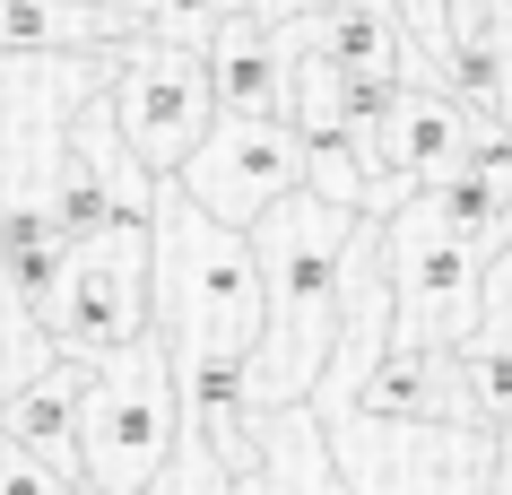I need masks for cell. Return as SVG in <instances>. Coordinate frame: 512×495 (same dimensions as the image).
Masks as SVG:
<instances>
[{
    "instance_id": "obj_1",
    "label": "cell",
    "mask_w": 512,
    "mask_h": 495,
    "mask_svg": "<svg viewBox=\"0 0 512 495\" xmlns=\"http://www.w3.org/2000/svg\"><path fill=\"white\" fill-rule=\"evenodd\" d=\"M356 226H365V209H339V200L322 192H278L261 218H252V252H261V296H270V313H261V339H252V357H243V374H252V400L261 409H296V400H313V383H322L330 348H339V270H348V244Z\"/></svg>"
},
{
    "instance_id": "obj_2",
    "label": "cell",
    "mask_w": 512,
    "mask_h": 495,
    "mask_svg": "<svg viewBox=\"0 0 512 495\" xmlns=\"http://www.w3.org/2000/svg\"><path fill=\"white\" fill-rule=\"evenodd\" d=\"M261 252H252V226L209 218L200 200L165 174L157 218H148V322H157L174 374L200 357H252L261 339Z\"/></svg>"
},
{
    "instance_id": "obj_3",
    "label": "cell",
    "mask_w": 512,
    "mask_h": 495,
    "mask_svg": "<svg viewBox=\"0 0 512 495\" xmlns=\"http://www.w3.org/2000/svg\"><path fill=\"white\" fill-rule=\"evenodd\" d=\"M382 270H391V348H460L478 330V287H486V244L443 218V200L417 192L374 218Z\"/></svg>"
},
{
    "instance_id": "obj_4",
    "label": "cell",
    "mask_w": 512,
    "mask_h": 495,
    "mask_svg": "<svg viewBox=\"0 0 512 495\" xmlns=\"http://www.w3.org/2000/svg\"><path fill=\"white\" fill-rule=\"evenodd\" d=\"M35 330H44V348L53 357H113V348H131L148 322V226L131 218H105L96 235H70L61 244V270L35 287Z\"/></svg>"
},
{
    "instance_id": "obj_5",
    "label": "cell",
    "mask_w": 512,
    "mask_h": 495,
    "mask_svg": "<svg viewBox=\"0 0 512 495\" xmlns=\"http://www.w3.org/2000/svg\"><path fill=\"white\" fill-rule=\"evenodd\" d=\"M105 105H113V131L131 139L157 174H174V165L200 148V131L217 122V87H209L200 44H174V35H131V44L113 53Z\"/></svg>"
},
{
    "instance_id": "obj_6",
    "label": "cell",
    "mask_w": 512,
    "mask_h": 495,
    "mask_svg": "<svg viewBox=\"0 0 512 495\" xmlns=\"http://www.w3.org/2000/svg\"><path fill=\"white\" fill-rule=\"evenodd\" d=\"M174 183H183L209 218L252 226L278 192L304 183V131L287 113H217L209 131H200V148L174 165Z\"/></svg>"
},
{
    "instance_id": "obj_7",
    "label": "cell",
    "mask_w": 512,
    "mask_h": 495,
    "mask_svg": "<svg viewBox=\"0 0 512 495\" xmlns=\"http://www.w3.org/2000/svg\"><path fill=\"white\" fill-rule=\"evenodd\" d=\"M348 426H460V348H382Z\"/></svg>"
},
{
    "instance_id": "obj_8",
    "label": "cell",
    "mask_w": 512,
    "mask_h": 495,
    "mask_svg": "<svg viewBox=\"0 0 512 495\" xmlns=\"http://www.w3.org/2000/svg\"><path fill=\"white\" fill-rule=\"evenodd\" d=\"M200 61H209L217 113H287V44L261 9H226L200 35Z\"/></svg>"
},
{
    "instance_id": "obj_9",
    "label": "cell",
    "mask_w": 512,
    "mask_h": 495,
    "mask_svg": "<svg viewBox=\"0 0 512 495\" xmlns=\"http://www.w3.org/2000/svg\"><path fill=\"white\" fill-rule=\"evenodd\" d=\"M235 495H356L348 469H339V443L313 417V400L261 417V469L235 478Z\"/></svg>"
},
{
    "instance_id": "obj_10",
    "label": "cell",
    "mask_w": 512,
    "mask_h": 495,
    "mask_svg": "<svg viewBox=\"0 0 512 495\" xmlns=\"http://www.w3.org/2000/svg\"><path fill=\"white\" fill-rule=\"evenodd\" d=\"M79 391H87V357H44L27 383L0 400V426H9L18 443H35L70 487H87V461H79Z\"/></svg>"
},
{
    "instance_id": "obj_11",
    "label": "cell",
    "mask_w": 512,
    "mask_h": 495,
    "mask_svg": "<svg viewBox=\"0 0 512 495\" xmlns=\"http://www.w3.org/2000/svg\"><path fill=\"white\" fill-rule=\"evenodd\" d=\"M131 35L139 27L105 0H0V53H113Z\"/></svg>"
},
{
    "instance_id": "obj_12",
    "label": "cell",
    "mask_w": 512,
    "mask_h": 495,
    "mask_svg": "<svg viewBox=\"0 0 512 495\" xmlns=\"http://www.w3.org/2000/svg\"><path fill=\"white\" fill-rule=\"evenodd\" d=\"M139 495H235V469L217 461V452H209V435H200V426L183 417V435H174V452L157 461V478H148Z\"/></svg>"
},
{
    "instance_id": "obj_13",
    "label": "cell",
    "mask_w": 512,
    "mask_h": 495,
    "mask_svg": "<svg viewBox=\"0 0 512 495\" xmlns=\"http://www.w3.org/2000/svg\"><path fill=\"white\" fill-rule=\"evenodd\" d=\"M304 192L339 200V209H365L374 200V174L356 157V139H304Z\"/></svg>"
},
{
    "instance_id": "obj_14",
    "label": "cell",
    "mask_w": 512,
    "mask_h": 495,
    "mask_svg": "<svg viewBox=\"0 0 512 495\" xmlns=\"http://www.w3.org/2000/svg\"><path fill=\"white\" fill-rule=\"evenodd\" d=\"M105 9H122L139 35H174V44H200V35H209L226 9H243V0H105Z\"/></svg>"
},
{
    "instance_id": "obj_15",
    "label": "cell",
    "mask_w": 512,
    "mask_h": 495,
    "mask_svg": "<svg viewBox=\"0 0 512 495\" xmlns=\"http://www.w3.org/2000/svg\"><path fill=\"white\" fill-rule=\"evenodd\" d=\"M0 495H70V478H61L35 443H18L9 426H0Z\"/></svg>"
},
{
    "instance_id": "obj_16",
    "label": "cell",
    "mask_w": 512,
    "mask_h": 495,
    "mask_svg": "<svg viewBox=\"0 0 512 495\" xmlns=\"http://www.w3.org/2000/svg\"><path fill=\"white\" fill-rule=\"evenodd\" d=\"M400 18H408V44H417V61H443V44H452V0H400Z\"/></svg>"
},
{
    "instance_id": "obj_17",
    "label": "cell",
    "mask_w": 512,
    "mask_h": 495,
    "mask_svg": "<svg viewBox=\"0 0 512 495\" xmlns=\"http://www.w3.org/2000/svg\"><path fill=\"white\" fill-rule=\"evenodd\" d=\"M495 452H486V495H512V426H495Z\"/></svg>"
},
{
    "instance_id": "obj_18",
    "label": "cell",
    "mask_w": 512,
    "mask_h": 495,
    "mask_svg": "<svg viewBox=\"0 0 512 495\" xmlns=\"http://www.w3.org/2000/svg\"><path fill=\"white\" fill-rule=\"evenodd\" d=\"M243 9H261V18L278 27V18H313V9H330V0H243Z\"/></svg>"
}]
</instances>
